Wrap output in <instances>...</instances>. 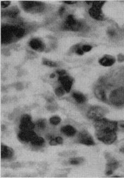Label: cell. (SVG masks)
<instances>
[{
    "mask_svg": "<svg viewBox=\"0 0 124 178\" xmlns=\"http://www.w3.org/2000/svg\"><path fill=\"white\" fill-rule=\"evenodd\" d=\"M118 61L119 62H122L124 61V56L122 54H119L118 56Z\"/></svg>",
    "mask_w": 124,
    "mask_h": 178,
    "instance_id": "32",
    "label": "cell"
},
{
    "mask_svg": "<svg viewBox=\"0 0 124 178\" xmlns=\"http://www.w3.org/2000/svg\"><path fill=\"white\" fill-rule=\"evenodd\" d=\"M15 35L16 37L20 38L23 36L25 33L24 29L21 28L15 27Z\"/></svg>",
    "mask_w": 124,
    "mask_h": 178,
    "instance_id": "21",
    "label": "cell"
},
{
    "mask_svg": "<svg viewBox=\"0 0 124 178\" xmlns=\"http://www.w3.org/2000/svg\"><path fill=\"white\" fill-rule=\"evenodd\" d=\"M61 122V118L58 116H53L50 118V122L54 125H57Z\"/></svg>",
    "mask_w": 124,
    "mask_h": 178,
    "instance_id": "22",
    "label": "cell"
},
{
    "mask_svg": "<svg viewBox=\"0 0 124 178\" xmlns=\"http://www.w3.org/2000/svg\"><path fill=\"white\" fill-rule=\"evenodd\" d=\"M59 81L61 82L63 88L67 92H70L72 85V79L68 76H60L59 77Z\"/></svg>",
    "mask_w": 124,
    "mask_h": 178,
    "instance_id": "11",
    "label": "cell"
},
{
    "mask_svg": "<svg viewBox=\"0 0 124 178\" xmlns=\"http://www.w3.org/2000/svg\"><path fill=\"white\" fill-rule=\"evenodd\" d=\"M63 27L67 30L77 31L81 29L82 24L77 21L72 15H70L68 16L65 23H64Z\"/></svg>",
    "mask_w": 124,
    "mask_h": 178,
    "instance_id": "5",
    "label": "cell"
},
{
    "mask_svg": "<svg viewBox=\"0 0 124 178\" xmlns=\"http://www.w3.org/2000/svg\"><path fill=\"white\" fill-rule=\"evenodd\" d=\"M55 140H56V141L57 142L58 144H61L63 143L62 139L61 137H56V138H55Z\"/></svg>",
    "mask_w": 124,
    "mask_h": 178,
    "instance_id": "31",
    "label": "cell"
},
{
    "mask_svg": "<svg viewBox=\"0 0 124 178\" xmlns=\"http://www.w3.org/2000/svg\"><path fill=\"white\" fill-rule=\"evenodd\" d=\"M78 139L79 143L86 145H93L95 144L90 134L85 131L80 133L79 135Z\"/></svg>",
    "mask_w": 124,
    "mask_h": 178,
    "instance_id": "10",
    "label": "cell"
},
{
    "mask_svg": "<svg viewBox=\"0 0 124 178\" xmlns=\"http://www.w3.org/2000/svg\"><path fill=\"white\" fill-rule=\"evenodd\" d=\"M37 124L39 128L41 129H44L45 127V122L44 120H40L37 122Z\"/></svg>",
    "mask_w": 124,
    "mask_h": 178,
    "instance_id": "26",
    "label": "cell"
},
{
    "mask_svg": "<svg viewBox=\"0 0 124 178\" xmlns=\"http://www.w3.org/2000/svg\"><path fill=\"white\" fill-rule=\"evenodd\" d=\"M92 49V47L91 46L89 45H84L83 46L82 49L83 50V51L85 52H89L90 50H91Z\"/></svg>",
    "mask_w": 124,
    "mask_h": 178,
    "instance_id": "28",
    "label": "cell"
},
{
    "mask_svg": "<svg viewBox=\"0 0 124 178\" xmlns=\"http://www.w3.org/2000/svg\"><path fill=\"white\" fill-rule=\"evenodd\" d=\"M65 3L69 4V5H72V4H74L77 2L76 1H63Z\"/></svg>",
    "mask_w": 124,
    "mask_h": 178,
    "instance_id": "36",
    "label": "cell"
},
{
    "mask_svg": "<svg viewBox=\"0 0 124 178\" xmlns=\"http://www.w3.org/2000/svg\"><path fill=\"white\" fill-rule=\"evenodd\" d=\"M121 127H122V128H124V124H121Z\"/></svg>",
    "mask_w": 124,
    "mask_h": 178,
    "instance_id": "41",
    "label": "cell"
},
{
    "mask_svg": "<svg viewBox=\"0 0 124 178\" xmlns=\"http://www.w3.org/2000/svg\"><path fill=\"white\" fill-rule=\"evenodd\" d=\"M15 27L8 25L3 26L1 29V41L2 43H8L15 35Z\"/></svg>",
    "mask_w": 124,
    "mask_h": 178,
    "instance_id": "4",
    "label": "cell"
},
{
    "mask_svg": "<svg viewBox=\"0 0 124 178\" xmlns=\"http://www.w3.org/2000/svg\"><path fill=\"white\" fill-rule=\"evenodd\" d=\"M95 93L97 98H98L102 101H105L106 100L105 93L102 89L100 88H97L95 89Z\"/></svg>",
    "mask_w": 124,
    "mask_h": 178,
    "instance_id": "17",
    "label": "cell"
},
{
    "mask_svg": "<svg viewBox=\"0 0 124 178\" xmlns=\"http://www.w3.org/2000/svg\"><path fill=\"white\" fill-rule=\"evenodd\" d=\"M55 77V74H52L50 76V78H54Z\"/></svg>",
    "mask_w": 124,
    "mask_h": 178,
    "instance_id": "40",
    "label": "cell"
},
{
    "mask_svg": "<svg viewBox=\"0 0 124 178\" xmlns=\"http://www.w3.org/2000/svg\"><path fill=\"white\" fill-rule=\"evenodd\" d=\"M73 96L78 103H83L86 100L85 96L81 93H73Z\"/></svg>",
    "mask_w": 124,
    "mask_h": 178,
    "instance_id": "18",
    "label": "cell"
},
{
    "mask_svg": "<svg viewBox=\"0 0 124 178\" xmlns=\"http://www.w3.org/2000/svg\"><path fill=\"white\" fill-rule=\"evenodd\" d=\"M64 10H65V8H64V7H61V8H60V9L59 11V14H60V15H61V14L63 13Z\"/></svg>",
    "mask_w": 124,
    "mask_h": 178,
    "instance_id": "37",
    "label": "cell"
},
{
    "mask_svg": "<svg viewBox=\"0 0 124 178\" xmlns=\"http://www.w3.org/2000/svg\"><path fill=\"white\" fill-rule=\"evenodd\" d=\"M61 132L64 134L68 137H72L75 135L76 130L74 128L71 126H66L62 127L61 128Z\"/></svg>",
    "mask_w": 124,
    "mask_h": 178,
    "instance_id": "16",
    "label": "cell"
},
{
    "mask_svg": "<svg viewBox=\"0 0 124 178\" xmlns=\"http://www.w3.org/2000/svg\"><path fill=\"white\" fill-rule=\"evenodd\" d=\"M89 13L92 18L96 20H101L103 19V15L101 8L92 6V7L89 10Z\"/></svg>",
    "mask_w": 124,
    "mask_h": 178,
    "instance_id": "12",
    "label": "cell"
},
{
    "mask_svg": "<svg viewBox=\"0 0 124 178\" xmlns=\"http://www.w3.org/2000/svg\"><path fill=\"white\" fill-rule=\"evenodd\" d=\"M65 89L62 87H58L57 88L55 91V93L56 95L58 96H62L64 94H65Z\"/></svg>",
    "mask_w": 124,
    "mask_h": 178,
    "instance_id": "23",
    "label": "cell"
},
{
    "mask_svg": "<svg viewBox=\"0 0 124 178\" xmlns=\"http://www.w3.org/2000/svg\"><path fill=\"white\" fill-rule=\"evenodd\" d=\"M13 151L7 146H1V158L2 159L11 158L13 155Z\"/></svg>",
    "mask_w": 124,
    "mask_h": 178,
    "instance_id": "14",
    "label": "cell"
},
{
    "mask_svg": "<svg viewBox=\"0 0 124 178\" xmlns=\"http://www.w3.org/2000/svg\"><path fill=\"white\" fill-rule=\"evenodd\" d=\"M31 143L34 146H41L44 143V140L42 137L37 136L35 139L32 140Z\"/></svg>",
    "mask_w": 124,
    "mask_h": 178,
    "instance_id": "19",
    "label": "cell"
},
{
    "mask_svg": "<svg viewBox=\"0 0 124 178\" xmlns=\"http://www.w3.org/2000/svg\"><path fill=\"white\" fill-rule=\"evenodd\" d=\"M84 52L83 51V50L81 48H78L76 50V53L79 55H83L84 54Z\"/></svg>",
    "mask_w": 124,
    "mask_h": 178,
    "instance_id": "33",
    "label": "cell"
},
{
    "mask_svg": "<svg viewBox=\"0 0 124 178\" xmlns=\"http://www.w3.org/2000/svg\"><path fill=\"white\" fill-rule=\"evenodd\" d=\"M50 144L51 145L54 146V145H56L57 144H58V143H57V142L56 141V140H55V139H52V140L50 141Z\"/></svg>",
    "mask_w": 124,
    "mask_h": 178,
    "instance_id": "35",
    "label": "cell"
},
{
    "mask_svg": "<svg viewBox=\"0 0 124 178\" xmlns=\"http://www.w3.org/2000/svg\"><path fill=\"white\" fill-rule=\"evenodd\" d=\"M108 166L110 168L112 169H116L118 167V163L116 161L113 160L112 161H110V162L108 163Z\"/></svg>",
    "mask_w": 124,
    "mask_h": 178,
    "instance_id": "27",
    "label": "cell"
},
{
    "mask_svg": "<svg viewBox=\"0 0 124 178\" xmlns=\"http://www.w3.org/2000/svg\"><path fill=\"white\" fill-rule=\"evenodd\" d=\"M19 10L17 9L16 8H13L11 10H8L6 12V14L7 15L11 16V17L13 18L17 15V14L19 13Z\"/></svg>",
    "mask_w": 124,
    "mask_h": 178,
    "instance_id": "20",
    "label": "cell"
},
{
    "mask_svg": "<svg viewBox=\"0 0 124 178\" xmlns=\"http://www.w3.org/2000/svg\"><path fill=\"white\" fill-rule=\"evenodd\" d=\"M108 34L110 36H113L114 35V31L112 30H109L108 31Z\"/></svg>",
    "mask_w": 124,
    "mask_h": 178,
    "instance_id": "38",
    "label": "cell"
},
{
    "mask_svg": "<svg viewBox=\"0 0 124 178\" xmlns=\"http://www.w3.org/2000/svg\"><path fill=\"white\" fill-rule=\"evenodd\" d=\"M105 1H93L92 2V6L96 7L98 8H102V6L103 5Z\"/></svg>",
    "mask_w": 124,
    "mask_h": 178,
    "instance_id": "25",
    "label": "cell"
},
{
    "mask_svg": "<svg viewBox=\"0 0 124 178\" xmlns=\"http://www.w3.org/2000/svg\"><path fill=\"white\" fill-rule=\"evenodd\" d=\"M116 132L110 130H96V135L98 140L106 144H112L117 139Z\"/></svg>",
    "mask_w": 124,
    "mask_h": 178,
    "instance_id": "1",
    "label": "cell"
},
{
    "mask_svg": "<svg viewBox=\"0 0 124 178\" xmlns=\"http://www.w3.org/2000/svg\"><path fill=\"white\" fill-rule=\"evenodd\" d=\"M115 62V59L113 57L107 55L99 60V63L102 66H110L113 65Z\"/></svg>",
    "mask_w": 124,
    "mask_h": 178,
    "instance_id": "13",
    "label": "cell"
},
{
    "mask_svg": "<svg viewBox=\"0 0 124 178\" xmlns=\"http://www.w3.org/2000/svg\"><path fill=\"white\" fill-rule=\"evenodd\" d=\"M94 126L96 128V130H110L116 132L117 129V122L101 118L95 121Z\"/></svg>",
    "mask_w": 124,
    "mask_h": 178,
    "instance_id": "2",
    "label": "cell"
},
{
    "mask_svg": "<svg viewBox=\"0 0 124 178\" xmlns=\"http://www.w3.org/2000/svg\"><path fill=\"white\" fill-rule=\"evenodd\" d=\"M110 100L115 106H121L124 104V88H120L114 90L110 95Z\"/></svg>",
    "mask_w": 124,
    "mask_h": 178,
    "instance_id": "3",
    "label": "cell"
},
{
    "mask_svg": "<svg viewBox=\"0 0 124 178\" xmlns=\"http://www.w3.org/2000/svg\"><path fill=\"white\" fill-rule=\"evenodd\" d=\"M10 4V1H2L1 2V7L2 8H6L9 6Z\"/></svg>",
    "mask_w": 124,
    "mask_h": 178,
    "instance_id": "30",
    "label": "cell"
},
{
    "mask_svg": "<svg viewBox=\"0 0 124 178\" xmlns=\"http://www.w3.org/2000/svg\"><path fill=\"white\" fill-rule=\"evenodd\" d=\"M42 5V3L35 1H23L22 2L23 7L26 11H30L32 10H35L37 12L41 11L43 9Z\"/></svg>",
    "mask_w": 124,
    "mask_h": 178,
    "instance_id": "8",
    "label": "cell"
},
{
    "mask_svg": "<svg viewBox=\"0 0 124 178\" xmlns=\"http://www.w3.org/2000/svg\"><path fill=\"white\" fill-rule=\"evenodd\" d=\"M35 127L31 121V117L28 115H24L21 119L19 128L21 130H31Z\"/></svg>",
    "mask_w": 124,
    "mask_h": 178,
    "instance_id": "7",
    "label": "cell"
},
{
    "mask_svg": "<svg viewBox=\"0 0 124 178\" xmlns=\"http://www.w3.org/2000/svg\"><path fill=\"white\" fill-rule=\"evenodd\" d=\"M80 162V160L78 159V158H74V159H71L70 161V163L71 164H78Z\"/></svg>",
    "mask_w": 124,
    "mask_h": 178,
    "instance_id": "29",
    "label": "cell"
},
{
    "mask_svg": "<svg viewBox=\"0 0 124 178\" xmlns=\"http://www.w3.org/2000/svg\"><path fill=\"white\" fill-rule=\"evenodd\" d=\"M112 174V170H108L106 173V174L107 175H111Z\"/></svg>",
    "mask_w": 124,
    "mask_h": 178,
    "instance_id": "39",
    "label": "cell"
},
{
    "mask_svg": "<svg viewBox=\"0 0 124 178\" xmlns=\"http://www.w3.org/2000/svg\"><path fill=\"white\" fill-rule=\"evenodd\" d=\"M37 135L32 130H21L18 135L19 138L24 142L31 141Z\"/></svg>",
    "mask_w": 124,
    "mask_h": 178,
    "instance_id": "9",
    "label": "cell"
},
{
    "mask_svg": "<svg viewBox=\"0 0 124 178\" xmlns=\"http://www.w3.org/2000/svg\"><path fill=\"white\" fill-rule=\"evenodd\" d=\"M57 73L60 75V76H63L66 74V71L65 70H61V71H57Z\"/></svg>",
    "mask_w": 124,
    "mask_h": 178,
    "instance_id": "34",
    "label": "cell"
},
{
    "mask_svg": "<svg viewBox=\"0 0 124 178\" xmlns=\"http://www.w3.org/2000/svg\"><path fill=\"white\" fill-rule=\"evenodd\" d=\"M30 46L32 49L36 50H42L44 48V44L41 40L37 39H32L30 42Z\"/></svg>",
    "mask_w": 124,
    "mask_h": 178,
    "instance_id": "15",
    "label": "cell"
},
{
    "mask_svg": "<svg viewBox=\"0 0 124 178\" xmlns=\"http://www.w3.org/2000/svg\"><path fill=\"white\" fill-rule=\"evenodd\" d=\"M104 113V110L102 108L96 106L92 108L89 110L88 113V116L90 119L96 121L102 118Z\"/></svg>",
    "mask_w": 124,
    "mask_h": 178,
    "instance_id": "6",
    "label": "cell"
},
{
    "mask_svg": "<svg viewBox=\"0 0 124 178\" xmlns=\"http://www.w3.org/2000/svg\"><path fill=\"white\" fill-rule=\"evenodd\" d=\"M43 64L50 67H55L57 66V64L56 63H54L53 61L47 60H43Z\"/></svg>",
    "mask_w": 124,
    "mask_h": 178,
    "instance_id": "24",
    "label": "cell"
}]
</instances>
